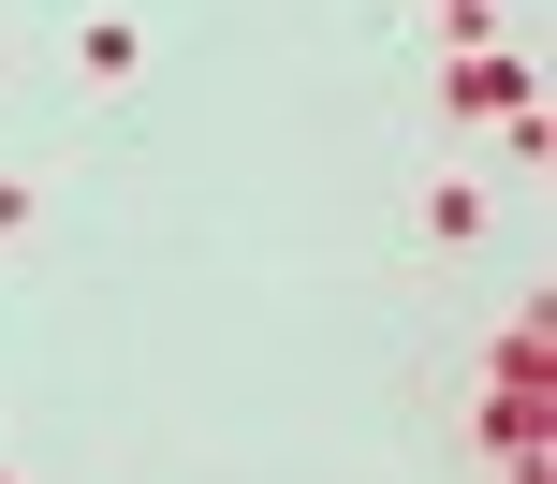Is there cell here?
<instances>
[{
    "instance_id": "cell-1",
    "label": "cell",
    "mask_w": 557,
    "mask_h": 484,
    "mask_svg": "<svg viewBox=\"0 0 557 484\" xmlns=\"http://www.w3.org/2000/svg\"><path fill=\"white\" fill-rule=\"evenodd\" d=\"M425 235H484V191H470V176H425Z\"/></svg>"
},
{
    "instance_id": "cell-2",
    "label": "cell",
    "mask_w": 557,
    "mask_h": 484,
    "mask_svg": "<svg viewBox=\"0 0 557 484\" xmlns=\"http://www.w3.org/2000/svg\"><path fill=\"white\" fill-rule=\"evenodd\" d=\"M0 484H15V470H0Z\"/></svg>"
}]
</instances>
